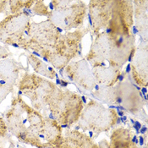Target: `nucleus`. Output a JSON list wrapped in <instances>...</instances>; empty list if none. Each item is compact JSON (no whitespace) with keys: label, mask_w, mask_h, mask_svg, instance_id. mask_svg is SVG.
<instances>
[{"label":"nucleus","mask_w":148,"mask_h":148,"mask_svg":"<svg viewBox=\"0 0 148 148\" xmlns=\"http://www.w3.org/2000/svg\"><path fill=\"white\" fill-rule=\"evenodd\" d=\"M5 118L8 130L19 140L37 148H45L39 138L45 117L28 106L20 95L13 99Z\"/></svg>","instance_id":"obj_1"},{"label":"nucleus","mask_w":148,"mask_h":148,"mask_svg":"<svg viewBox=\"0 0 148 148\" xmlns=\"http://www.w3.org/2000/svg\"><path fill=\"white\" fill-rule=\"evenodd\" d=\"M84 105L83 97L80 95L57 86L48 101L47 109L50 112V118L60 125L71 126L78 122Z\"/></svg>","instance_id":"obj_2"},{"label":"nucleus","mask_w":148,"mask_h":148,"mask_svg":"<svg viewBox=\"0 0 148 148\" xmlns=\"http://www.w3.org/2000/svg\"><path fill=\"white\" fill-rule=\"evenodd\" d=\"M61 32L62 30L48 20L41 23H32L25 31L18 44L20 47L32 49L42 58L53 49Z\"/></svg>","instance_id":"obj_3"},{"label":"nucleus","mask_w":148,"mask_h":148,"mask_svg":"<svg viewBox=\"0 0 148 148\" xmlns=\"http://www.w3.org/2000/svg\"><path fill=\"white\" fill-rule=\"evenodd\" d=\"M119 121L118 112L111 108H106L97 101L91 100L84 105L75 130L90 131L97 137L103 132L110 130Z\"/></svg>","instance_id":"obj_4"},{"label":"nucleus","mask_w":148,"mask_h":148,"mask_svg":"<svg viewBox=\"0 0 148 148\" xmlns=\"http://www.w3.org/2000/svg\"><path fill=\"white\" fill-rule=\"evenodd\" d=\"M50 6L52 11L47 18L56 27L66 32L72 29L82 28L87 14V6L85 2L78 0L53 1Z\"/></svg>","instance_id":"obj_5"},{"label":"nucleus","mask_w":148,"mask_h":148,"mask_svg":"<svg viewBox=\"0 0 148 148\" xmlns=\"http://www.w3.org/2000/svg\"><path fill=\"white\" fill-rule=\"evenodd\" d=\"M90 32L89 28H80L74 32L61 34L53 49L42 57L43 60L52 64L57 69L65 68L71 60L81 53V41L84 36Z\"/></svg>","instance_id":"obj_6"},{"label":"nucleus","mask_w":148,"mask_h":148,"mask_svg":"<svg viewBox=\"0 0 148 148\" xmlns=\"http://www.w3.org/2000/svg\"><path fill=\"white\" fill-rule=\"evenodd\" d=\"M57 85L36 75H25L19 85L23 95L29 97L32 107L37 111L47 108V103L53 94Z\"/></svg>","instance_id":"obj_7"},{"label":"nucleus","mask_w":148,"mask_h":148,"mask_svg":"<svg viewBox=\"0 0 148 148\" xmlns=\"http://www.w3.org/2000/svg\"><path fill=\"white\" fill-rule=\"evenodd\" d=\"M30 9L9 15L0 22V41L9 45L18 43L30 25Z\"/></svg>","instance_id":"obj_8"},{"label":"nucleus","mask_w":148,"mask_h":148,"mask_svg":"<svg viewBox=\"0 0 148 148\" xmlns=\"http://www.w3.org/2000/svg\"><path fill=\"white\" fill-rule=\"evenodd\" d=\"M116 97L114 104L119 105L137 118L147 122V114L143 109V100L140 93H139L134 86L128 81H121L117 83L115 86Z\"/></svg>","instance_id":"obj_9"},{"label":"nucleus","mask_w":148,"mask_h":148,"mask_svg":"<svg viewBox=\"0 0 148 148\" xmlns=\"http://www.w3.org/2000/svg\"><path fill=\"white\" fill-rule=\"evenodd\" d=\"M113 1H90L87 6L89 17V29L93 35L97 36L105 32L112 14Z\"/></svg>","instance_id":"obj_10"},{"label":"nucleus","mask_w":148,"mask_h":148,"mask_svg":"<svg viewBox=\"0 0 148 148\" xmlns=\"http://www.w3.org/2000/svg\"><path fill=\"white\" fill-rule=\"evenodd\" d=\"M65 74L69 79L73 80L85 91H92L97 83L95 81L89 63L86 58L76 62H70L65 67Z\"/></svg>","instance_id":"obj_11"},{"label":"nucleus","mask_w":148,"mask_h":148,"mask_svg":"<svg viewBox=\"0 0 148 148\" xmlns=\"http://www.w3.org/2000/svg\"><path fill=\"white\" fill-rule=\"evenodd\" d=\"M53 148H110L109 142L106 140L99 143L95 142L93 138L79 130H66L63 132L60 142Z\"/></svg>","instance_id":"obj_12"},{"label":"nucleus","mask_w":148,"mask_h":148,"mask_svg":"<svg viewBox=\"0 0 148 148\" xmlns=\"http://www.w3.org/2000/svg\"><path fill=\"white\" fill-rule=\"evenodd\" d=\"M147 44L140 43L136 47L131 59L130 70L134 81L140 87H147L148 80Z\"/></svg>","instance_id":"obj_13"},{"label":"nucleus","mask_w":148,"mask_h":148,"mask_svg":"<svg viewBox=\"0 0 148 148\" xmlns=\"http://www.w3.org/2000/svg\"><path fill=\"white\" fill-rule=\"evenodd\" d=\"M110 52V41L105 32H100L92 41L91 49L85 58L92 68L106 66L105 62L108 61Z\"/></svg>","instance_id":"obj_14"},{"label":"nucleus","mask_w":148,"mask_h":148,"mask_svg":"<svg viewBox=\"0 0 148 148\" xmlns=\"http://www.w3.org/2000/svg\"><path fill=\"white\" fill-rule=\"evenodd\" d=\"M63 137L62 126L51 118H44V123L39 134V138L45 148H53Z\"/></svg>","instance_id":"obj_15"},{"label":"nucleus","mask_w":148,"mask_h":148,"mask_svg":"<svg viewBox=\"0 0 148 148\" xmlns=\"http://www.w3.org/2000/svg\"><path fill=\"white\" fill-rule=\"evenodd\" d=\"M97 85L102 87H112L117 84L121 76V69L99 66L91 69Z\"/></svg>","instance_id":"obj_16"},{"label":"nucleus","mask_w":148,"mask_h":148,"mask_svg":"<svg viewBox=\"0 0 148 148\" xmlns=\"http://www.w3.org/2000/svg\"><path fill=\"white\" fill-rule=\"evenodd\" d=\"M134 9V22L138 34L143 42L147 43V1H132Z\"/></svg>","instance_id":"obj_17"},{"label":"nucleus","mask_w":148,"mask_h":148,"mask_svg":"<svg viewBox=\"0 0 148 148\" xmlns=\"http://www.w3.org/2000/svg\"><path fill=\"white\" fill-rule=\"evenodd\" d=\"M137 137L130 129L119 127L114 129L110 136V148H131L134 140Z\"/></svg>","instance_id":"obj_18"},{"label":"nucleus","mask_w":148,"mask_h":148,"mask_svg":"<svg viewBox=\"0 0 148 148\" xmlns=\"http://www.w3.org/2000/svg\"><path fill=\"white\" fill-rule=\"evenodd\" d=\"M28 61L32 65V67L36 73L42 75L49 79H54V77L56 76V72L53 69L47 66L39 58L35 57L33 54H31L30 56H28Z\"/></svg>","instance_id":"obj_19"},{"label":"nucleus","mask_w":148,"mask_h":148,"mask_svg":"<svg viewBox=\"0 0 148 148\" xmlns=\"http://www.w3.org/2000/svg\"><path fill=\"white\" fill-rule=\"evenodd\" d=\"M35 3L36 4L35 6V9L33 8V13L36 12V14H40V15H45L47 16L49 15L50 11L48 10V8L44 5V2L43 1H38V2H35Z\"/></svg>","instance_id":"obj_20"},{"label":"nucleus","mask_w":148,"mask_h":148,"mask_svg":"<svg viewBox=\"0 0 148 148\" xmlns=\"http://www.w3.org/2000/svg\"><path fill=\"white\" fill-rule=\"evenodd\" d=\"M8 132V129H7V125H6V122L0 118V137H4L7 135Z\"/></svg>","instance_id":"obj_21"},{"label":"nucleus","mask_w":148,"mask_h":148,"mask_svg":"<svg viewBox=\"0 0 148 148\" xmlns=\"http://www.w3.org/2000/svg\"><path fill=\"white\" fill-rule=\"evenodd\" d=\"M7 4H8V1H0V13L6 10Z\"/></svg>","instance_id":"obj_22"},{"label":"nucleus","mask_w":148,"mask_h":148,"mask_svg":"<svg viewBox=\"0 0 148 148\" xmlns=\"http://www.w3.org/2000/svg\"><path fill=\"white\" fill-rule=\"evenodd\" d=\"M6 56H8L7 51L0 46V58H5Z\"/></svg>","instance_id":"obj_23"},{"label":"nucleus","mask_w":148,"mask_h":148,"mask_svg":"<svg viewBox=\"0 0 148 148\" xmlns=\"http://www.w3.org/2000/svg\"><path fill=\"white\" fill-rule=\"evenodd\" d=\"M21 148H23V147H21Z\"/></svg>","instance_id":"obj_24"}]
</instances>
